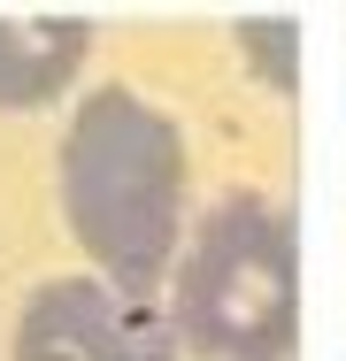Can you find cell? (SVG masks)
Returning <instances> with one entry per match:
<instances>
[{"instance_id": "6da1fadb", "label": "cell", "mask_w": 346, "mask_h": 361, "mask_svg": "<svg viewBox=\"0 0 346 361\" xmlns=\"http://www.w3.org/2000/svg\"><path fill=\"white\" fill-rule=\"evenodd\" d=\"M54 185H62V223L77 254L93 262V277L124 292L169 285L177 246H185V131L131 85H100L69 108L62 154H54Z\"/></svg>"}, {"instance_id": "7a4b0ae2", "label": "cell", "mask_w": 346, "mask_h": 361, "mask_svg": "<svg viewBox=\"0 0 346 361\" xmlns=\"http://www.w3.org/2000/svg\"><path fill=\"white\" fill-rule=\"evenodd\" d=\"M169 331L201 361H292L300 231L270 192H223L193 216L169 269Z\"/></svg>"}, {"instance_id": "3957f363", "label": "cell", "mask_w": 346, "mask_h": 361, "mask_svg": "<svg viewBox=\"0 0 346 361\" xmlns=\"http://www.w3.org/2000/svg\"><path fill=\"white\" fill-rule=\"evenodd\" d=\"M8 361H177L169 315L108 277H47L16 307Z\"/></svg>"}, {"instance_id": "277c9868", "label": "cell", "mask_w": 346, "mask_h": 361, "mask_svg": "<svg viewBox=\"0 0 346 361\" xmlns=\"http://www.w3.org/2000/svg\"><path fill=\"white\" fill-rule=\"evenodd\" d=\"M93 62L85 16H0V116L54 108Z\"/></svg>"}, {"instance_id": "5b68a950", "label": "cell", "mask_w": 346, "mask_h": 361, "mask_svg": "<svg viewBox=\"0 0 346 361\" xmlns=\"http://www.w3.org/2000/svg\"><path fill=\"white\" fill-rule=\"evenodd\" d=\"M239 47H246V62L270 77V92H292L300 85V31L285 23V16H246L239 23Z\"/></svg>"}]
</instances>
